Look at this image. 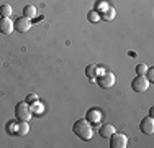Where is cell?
<instances>
[{"label":"cell","instance_id":"6da1fadb","mask_svg":"<svg viewBox=\"0 0 154 148\" xmlns=\"http://www.w3.org/2000/svg\"><path fill=\"white\" fill-rule=\"evenodd\" d=\"M72 132L75 133L79 138H82V140H90L94 137V128H92V124H90L89 120H77L75 124H74V127H72Z\"/></svg>","mask_w":154,"mask_h":148},{"label":"cell","instance_id":"7a4b0ae2","mask_svg":"<svg viewBox=\"0 0 154 148\" xmlns=\"http://www.w3.org/2000/svg\"><path fill=\"white\" fill-rule=\"evenodd\" d=\"M15 115L18 120L21 122H28L31 118V110H30V104H28L26 101L23 102H18L17 107H15Z\"/></svg>","mask_w":154,"mask_h":148},{"label":"cell","instance_id":"3957f363","mask_svg":"<svg viewBox=\"0 0 154 148\" xmlns=\"http://www.w3.org/2000/svg\"><path fill=\"white\" fill-rule=\"evenodd\" d=\"M110 146L112 148H126L128 146V137L125 133L115 132L110 137Z\"/></svg>","mask_w":154,"mask_h":148},{"label":"cell","instance_id":"277c9868","mask_svg":"<svg viewBox=\"0 0 154 148\" xmlns=\"http://www.w3.org/2000/svg\"><path fill=\"white\" fill-rule=\"evenodd\" d=\"M115 74L113 72H107L105 71L103 74H100V76H97V82H98V86L100 87H103V89H110V87H113L115 86Z\"/></svg>","mask_w":154,"mask_h":148},{"label":"cell","instance_id":"5b68a950","mask_svg":"<svg viewBox=\"0 0 154 148\" xmlns=\"http://www.w3.org/2000/svg\"><path fill=\"white\" fill-rule=\"evenodd\" d=\"M149 87V81L146 79V76H136L131 81V89L134 92H146Z\"/></svg>","mask_w":154,"mask_h":148},{"label":"cell","instance_id":"8992f818","mask_svg":"<svg viewBox=\"0 0 154 148\" xmlns=\"http://www.w3.org/2000/svg\"><path fill=\"white\" fill-rule=\"evenodd\" d=\"M13 28L20 33H26V31H30V28H31V20L26 17H20L13 21Z\"/></svg>","mask_w":154,"mask_h":148},{"label":"cell","instance_id":"52a82bcc","mask_svg":"<svg viewBox=\"0 0 154 148\" xmlns=\"http://www.w3.org/2000/svg\"><path fill=\"white\" fill-rule=\"evenodd\" d=\"M139 130H141L143 133H146V135H152L154 133V118L151 115L143 118L141 124H139Z\"/></svg>","mask_w":154,"mask_h":148},{"label":"cell","instance_id":"ba28073f","mask_svg":"<svg viewBox=\"0 0 154 148\" xmlns=\"http://www.w3.org/2000/svg\"><path fill=\"white\" fill-rule=\"evenodd\" d=\"M13 21L10 17H2L0 18V31L3 33V35H10V33L13 31Z\"/></svg>","mask_w":154,"mask_h":148},{"label":"cell","instance_id":"9c48e42d","mask_svg":"<svg viewBox=\"0 0 154 148\" xmlns=\"http://www.w3.org/2000/svg\"><path fill=\"white\" fill-rule=\"evenodd\" d=\"M115 132H116V128L113 127L112 124H105V125H102L100 130H98V133H100L102 138H110V137H112Z\"/></svg>","mask_w":154,"mask_h":148},{"label":"cell","instance_id":"30bf717a","mask_svg":"<svg viewBox=\"0 0 154 148\" xmlns=\"http://www.w3.org/2000/svg\"><path fill=\"white\" fill-rule=\"evenodd\" d=\"M87 120H89L90 124H98V122L102 120V112L98 109H90L89 112H87Z\"/></svg>","mask_w":154,"mask_h":148},{"label":"cell","instance_id":"8fae6325","mask_svg":"<svg viewBox=\"0 0 154 148\" xmlns=\"http://www.w3.org/2000/svg\"><path fill=\"white\" fill-rule=\"evenodd\" d=\"M30 110H31V114H36V115H39V114L45 112V104L36 99V101L30 102Z\"/></svg>","mask_w":154,"mask_h":148},{"label":"cell","instance_id":"7c38bea8","mask_svg":"<svg viewBox=\"0 0 154 148\" xmlns=\"http://www.w3.org/2000/svg\"><path fill=\"white\" fill-rule=\"evenodd\" d=\"M30 132V125H28V122H21L20 120V124L17 125V135H20V137H25L26 133Z\"/></svg>","mask_w":154,"mask_h":148},{"label":"cell","instance_id":"4fadbf2b","mask_svg":"<svg viewBox=\"0 0 154 148\" xmlns=\"http://www.w3.org/2000/svg\"><path fill=\"white\" fill-rule=\"evenodd\" d=\"M85 76L89 77L90 81H97V66L95 64H89L85 68Z\"/></svg>","mask_w":154,"mask_h":148},{"label":"cell","instance_id":"5bb4252c","mask_svg":"<svg viewBox=\"0 0 154 148\" xmlns=\"http://www.w3.org/2000/svg\"><path fill=\"white\" fill-rule=\"evenodd\" d=\"M115 17H116V12H115V8H113V7H108V8L102 13V18H103L105 21H112Z\"/></svg>","mask_w":154,"mask_h":148},{"label":"cell","instance_id":"9a60e30c","mask_svg":"<svg viewBox=\"0 0 154 148\" xmlns=\"http://www.w3.org/2000/svg\"><path fill=\"white\" fill-rule=\"evenodd\" d=\"M23 17H26V18H35L36 17V7L35 5H26L23 8Z\"/></svg>","mask_w":154,"mask_h":148},{"label":"cell","instance_id":"2e32d148","mask_svg":"<svg viewBox=\"0 0 154 148\" xmlns=\"http://www.w3.org/2000/svg\"><path fill=\"white\" fill-rule=\"evenodd\" d=\"M87 20L89 21H94V23H97V21L102 20V15L97 12V10H90L89 13H87Z\"/></svg>","mask_w":154,"mask_h":148},{"label":"cell","instance_id":"e0dca14e","mask_svg":"<svg viewBox=\"0 0 154 148\" xmlns=\"http://www.w3.org/2000/svg\"><path fill=\"white\" fill-rule=\"evenodd\" d=\"M12 13H13L12 5H8V3L0 5V15H2V17H12Z\"/></svg>","mask_w":154,"mask_h":148},{"label":"cell","instance_id":"ac0fdd59","mask_svg":"<svg viewBox=\"0 0 154 148\" xmlns=\"http://www.w3.org/2000/svg\"><path fill=\"white\" fill-rule=\"evenodd\" d=\"M146 71H148V66H146V64H138L136 66V74H138V76H144Z\"/></svg>","mask_w":154,"mask_h":148},{"label":"cell","instance_id":"d6986e66","mask_svg":"<svg viewBox=\"0 0 154 148\" xmlns=\"http://www.w3.org/2000/svg\"><path fill=\"white\" fill-rule=\"evenodd\" d=\"M144 76H146V79H148L149 82H152V81H154V69L152 68H148V71H146Z\"/></svg>","mask_w":154,"mask_h":148},{"label":"cell","instance_id":"ffe728a7","mask_svg":"<svg viewBox=\"0 0 154 148\" xmlns=\"http://www.w3.org/2000/svg\"><path fill=\"white\" fill-rule=\"evenodd\" d=\"M107 8H108V3H107V2H100V3H98V10H97V12H98V13H100V12L103 13Z\"/></svg>","mask_w":154,"mask_h":148},{"label":"cell","instance_id":"44dd1931","mask_svg":"<svg viewBox=\"0 0 154 148\" xmlns=\"http://www.w3.org/2000/svg\"><path fill=\"white\" fill-rule=\"evenodd\" d=\"M36 99H38V95H36V94H30V95L26 97V102L30 104V102H33V101H36Z\"/></svg>","mask_w":154,"mask_h":148},{"label":"cell","instance_id":"7402d4cb","mask_svg":"<svg viewBox=\"0 0 154 148\" xmlns=\"http://www.w3.org/2000/svg\"><path fill=\"white\" fill-rule=\"evenodd\" d=\"M8 128H10V133H15L17 132V125L15 124H8Z\"/></svg>","mask_w":154,"mask_h":148}]
</instances>
